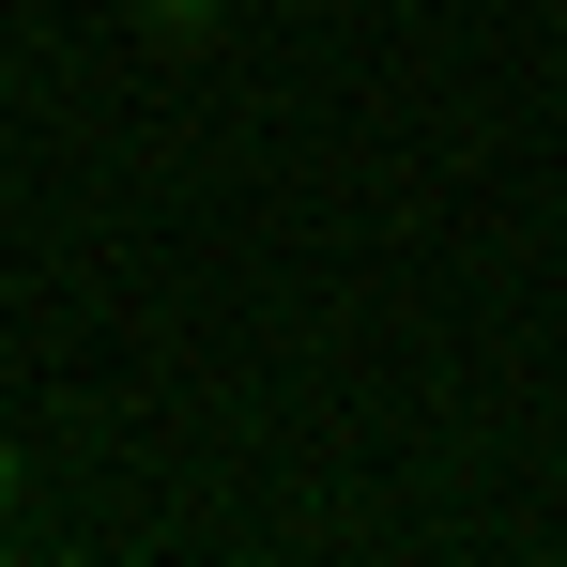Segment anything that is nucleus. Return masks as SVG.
<instances>
[{"mask_svg":"<svg viewBox=\"0 0 567 567\" xmlns=\"http://www.w3.org/2000/svg\"><path fill=\"white\" fill-rule=\"evenodd\" d=\"M138 16H154V31H215V0H138Z\"/></svg>","mask_w":567,"mask_h":567,"instance_id":"nucleus-1","label":"nucleus"},{"mask_svg":"<svg viewBox=\"0 0 567 567\" xmlns=\"http://www.w3.org/2000/svg\"><path fill=\"white\" fill-rule=\"evenodd\" d=\"M16 491H31V475H16V445H0V537H16Z\"/></svg>","mask_w":567,"mask_h":567,"instance_id":"nucleus-2","label":"nucleus"}]
</instances>
